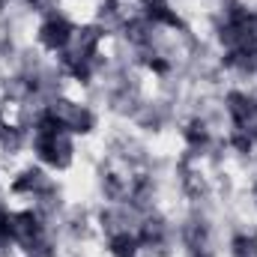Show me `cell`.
<instances>
[{
  "label": "cell",
  "instance_id": "obj_2",
  "mask_svg": "<svg viewBox=\"0 0 257 257\" xmlns=\"http://www.w3.org/2000/svg\"><path fill=\"white\" fill-rule=\"evenodd\" d=\"M230 254L233 257H257V236L251 233H236L230 242Z\"/></svg>",
  "mask_w": 257,
  "mask_h": 257
},
{
  "label": "cell",
  "instance_id": "obj_1",
  "mask_svg": "<svg viewBox=\"0 0 257 257\" xmlns=\"http://www.w3.org/2000/svg\"><path fill=\"white\" fill-rule=\"evenodd\" d=\"M72 39H75V27L60 18V15H51L48 21H42V27H39V42L51 51V54H63L66 48L72 45Z\"/></svg>",
  "mask_w": 257,
  "mask_h": 257
}]
</instances>
